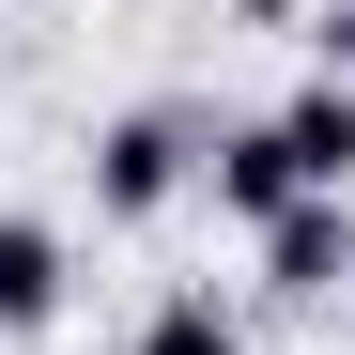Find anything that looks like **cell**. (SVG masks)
Listing matches in <instances>:
<instances>
[{
	"label": "cell",
	"mask_w": 355,
	"mask_h": 355,
	"mask_svg": "<svg viewBox=\"0 0 355 355\" xmlns=\"http://www.w3.org/2000/svg\"><path fill=\"white\" fill-rule=\"evenodd\" d=\"M78 293V232L62 216H0V340H46Z\"/></svg>",
	"instance_id": "5b68a950"
},
{
	"label": "cell",
	"mask_w": 355,
	"mask_h": 355,
	"mask_svg": "<svg viewBox=\"0 0 355 355\" xmlns=\"http://www.w3.org/2000/svg\"><path fill=\"white\" fill-rule=\"evenodd\" d=\"M201 186V108H108V124H93V216L108 232H139V216H170V201H186Z\"/></svg>",
	"instance_id": "6da1fadb"
},
{
	"label": "cell",
	"mask_w": 355,
	"mask_h": 355,
	"mask_svg": "<svg viewBox=\"0 0 355 355\" xmlns=\"http://www.w3.org/2000/svg\"><path fill=\"white\" fill-rule=\"evenodd\" d=\"M124 355H248V309H232L216 278H186V293H155V309H139Z\"/></svg>",
	"instance_id": "8992f818"
},
{
	"label": "cell",
	"mask_w": 355,
	"mask_h": 355,
	"mask_svg": "<svg viewBox=\"0 0 355 355\" xmlns=\"http://www.w3.org/2000/svg\"><path fill=\"white\" fill-rule=\"evenodd\" d=\"M232 16H309V0H232Z\"/></svg>",
	"instance_id": "52a82bcc"
},
{
	"label": "cell",
	"mask_w": 355,
	"mask_h": 355,
	"mask_svg": "<svg viewBox=\"0 0 355 355\" xmlns=\"http://www.w3.org/2000/svg\"><path fill=\"white\" fill-rule=\"evenodd\" d=\"M263 124H278V155H293V186H309V201H340V186H355V78H324V62H309Z\"/></svg>",
	"instance_id": "3957f363"
},
{
	"label": "cell",
	"mask_w": 355,
	"mask_h": 355,
	"mask_svg": "<svg viewBox=\"0 0 355 355\" xmlns=\"http://www.w3.org/2000/svg\"><path fill=\"white\" fill-rule=\"evenodd\" d=\"M201 201H216L232 232H263L278 201H309V186H293V155H278V124H263V108H248V124H201Z\"/></svg>",
	"instance_id": "277c9868"
},
{
	"label": "cell",
	"mask_w": 355,
	"mask_h": 355,
	"mask_svg": "<svg viewBox=\"0 0 355 355\" xmlns=\"http://www.w3.org/2000/svg\"><path fill=\"white\" fill-rule=\"evenodd\" d=\"M248 248H263V293H278V309H340V293H355V201H278Z\"/></svg>",
	"instance_id": "7a4b0ae2"
}]
</instances>
